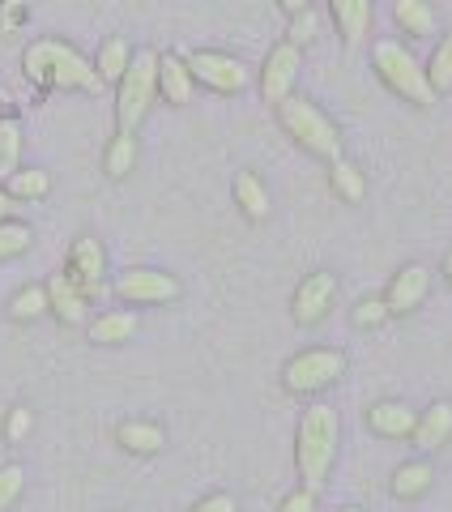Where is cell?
Returning <instances> with one entry per match:
<instances>
[{"label":"cell","instance_id":"1","mask_svg":"<svg viewBox=\"0 0 452 512\" xmlns=\"http://www.w3.org/2000/svg\"><path fill=\"white\" fill-rule=\"evenodd\" d=\"M22 69H26L30 82L43 86V90H82V94H99L103 90L99 69H94V64L64 39L30 43L26 56H22Z\"/></svg>","mask_w":452,"mask_h":512},{"label":"cell","instance_id":"2","mask_svg":"<svg viewBox=\"0 0 452 512\" xmlns=\"http://www.w3.org/2000/svg\"><path fill=\"white\" fill-rule=\"evenodd\" d=\"M337 444H342V419H337L333 406H308L295 431V466L303 487L320 491L333 474L337 461Z\"/></svg>","mask_w":452,"mask_h":512},{"label":"cell","instance_id":"3","mask_svg":"<svg viewBox=\"0 0 452 512\" xmlns=\"http://www.w3.org/2000/svg\"><path fill=\"white\" fill-rule=\"evenodd\" d=\"M278 124L299 150L325 158V163L342 158V133H337V124L312 99H303V94H286L278 103Z\"/></svg>","mask_w":452,"mask_h":512},{"label":"cell","instance_id":"4","mask_svg":"<svg viewBox=\"0 0 452 512\" xmlns=\"http://www.w3.org/2000/svg\"><path fill=\"white\" fill-rule=\"evenodd\" d=\"M371 69H376L384 90L397 94L401 103H410V107H431L435 103L423 64H418L410 47H401L397 39H376L371 43Z\"/></svg>","mask_w":452,"mask_h":512},{"label":"cell","instance_id":"5","mask_svg":"<svg viewBox=\"0 0 452 512\" xmlns=\"http://www.w3.org/2000/svg\"><path fill=\"white\" fill-rule=\"evenodd\" d=\"M158 99V52L141 47L116 82V133H137Z\"/></svg>","mask_w":452,"mask_h":512},{"label":"cell","instance_id":"6","mask_svg":"<svg viewBox=\"0 0 452 512\" xmlns=\"http://www.w3.org/2000/svg\"><path fill=\"white\" fill-rule=\"evenodd\" d=\"M346 376V355L337 346H312V350H299L295 359H286L282 367V389L290 397H312V393H325L333 380Z\"/></svg>","mask_w":452,"mask_h":512},{"label":"cell","instance_id":"7","mask_svg":"<svg viewBox=\"0 0 452 512\" xmlns=\"http://www.w3.org/2000/svg\"><path fill=\"white\" fill-rule=\"evenodd\" d=\"M120 303H133V308H158V303H175L180 299V278L167 274V269H154V265H128L124 274H116L111 282Z\"/></svg>","mask_w":452,"mask_h":512},{"label":"cell","instance_id":"8","mask_svg":"<svg viewBox=\"0 0 452 512\" xmlns=\"http://www.w3.org/2000/svg\"><path fill=\"white\" fill-rule=\"evenodd\" d=\"M192 82L214 90V94H244L252 86V69L239 56H226V52H192L184 56Z\"/></svg>","mask_w":452,"mask_h":512},{"label":"cell","instance_id":"9","mask_svg":"<svg viewBox=\"0 0 452 512\" xmlns=\"http://www.w3.org/2000/svg\"><path fill=\"white\" fill-rule=\"evenodd\" d=\"M69 282L82 291L86 299H99L107 291V252L94 235H77L69 248V265H64Z\"/></svg>","mask_w":452,"mask_h":512},{"label":"cell","instance_id":"10","mask_svg":"<svg viewBox=\"0 0 452 512\" xmlns=\"http://www.w3.org/2000/svg\"><path fill=\"white\" fill-rule=\"evenodd\" d=\"M333 299H337V278L329 274V269H316V274L303 278L295 286V295H290V316H295V325L312 329L329 316Z\"/></svg>","mask_w":452,"mask_h":512},{"label":"cell","instance_id":"11","mask_svg":"<svg viewBox=\"0 0 452 512\" xmlns=\"http://www.w3.org/2000/svg\"><path fill=\"white\" fill-rule=\"evenodd\" d=\"M303 69V52L295 43H278L269 47V56L261 64V99L278 107L286 94H295V77Z\"/></svg>","mask_w":452,"mask_h":512},{"label":"cell","instance_id":"12","mask_svg":"<svg viewBox=\"0 0 452 512\" xmlns=\"http://www.w3.org/2000/svg\"><path fill=\"white\" fill-rule=\"evenodd\" d=\"M427 295H431V269L410 261L393 274L389 291H384V308H389V316H410V312L423 308Z\"/></svg>","mask_w":452,"mask_h":512},{"label":"cell","instance_id":"13","mask_svg":"<svg viewBox=\"0 0 452 512\" xmlns=\"http://www.w3.org/2000/svg\"><path fill=\"white\" fill-rule=\"evenodd\" d=\"M452 440V402H431L423 414L414 419V431H410V444L418 453H435Z\"/></svg>","mask_w":452,"mask_h":512},{"label":"cell","instance_id":"14","mask_svg":"<svg viewBox=\"0 0 452 512\" xmlns=\"http://www.w3.org/2000/svg\"><path fill=\"white\" fill-rule=\"evenodd\" d=\"M47 312L64 320V325H82L90 312V299L69 282V274H52L47 278Z\"/></svg>","mask_w":452,"mask_h":512},{"label":"cell","instance_id":"15","mask_svg":"<svg viewBox=\"0 0 452 512\" xmlns=\"http://www.w3.org/2000/svg\"><path fill=\"white\" fill-rule=\"evenodd\" d=\"M329 13L337 22V35L346 47H363L371 35V0H329Z\"/></svg>","mask_w":452,"mask_h":512},{"label":"cell","instance_id":"16","mask_svg":"<svg viewBox=\"0 0 452 512\" xmlns=\"http://www.w3.org/2000/svg\"><path fill=\"white\" fill-rule=\"evenodd\" d=\"M116 444L133 457H154V453L167 448V431L158 423H150V419H124L116 427Z\"/></svg>","mask_w":452,"mask_h":512},{"label":"cell","instance_id":"17","mask_svg":"<svg viewBox=\"0 0 452 512\" xmlns=\"http://www.w3.org/2000/svg\"><path fill=\"white\" fill-rule=\"evenodd\" d=\"M414 419H418V410H410L406 402H376L367 410V427L384 440H410Z\"/></svg>","mask_w":452,"mask_h":512},{"label":"cell","instance_id":"18","mask_svg":"<svg viewBox=\"0 0 452 512\" xmlns=\"http://www.w3.org/2000/svg\"><path fill=\"white\" fill-rule=\"evenodd\" d=\"M192 73H188V64H184V56H158V94L171 103V107H184V103H192Z\"/></svg>","mask_w":452,"mask_h":512},{"label":"cell","instance_id":"19","mask_svg":"<svg viewBox=\"0 0 452 512\" xmlns=\"http://www.w3.org/2000/svg\"><path fill=\"white\" fill-rule=\"evenodd\" d=\"M137 312H128V308H111V312H99L90 320V342H99V346H124V342H133V333H137Z\"/></svg>","mask_w":452,"mask_h":512},{"label":"cell","instance_id":"20","mask_svg":"<svg viewBox=\"0 0 452 512\" xmlns=\"http://www.w3.org/2000/svg\"><path fill=\"white\" fill-rule=\"evenodd\" d=\"M393 22L406 39H431L435 35V9L431 0H393Z\"/></svg>","mask_w":452,"mask_h":512},{"label":"cell","instance_id":"21","mask_svg":"<svg viewBox=\"0 0 452 512\" xmlns=\"http://www.w3.org/2000/svg\"><path fill=\"white\" fill-rule=\"evenodd\" d=\"M235 205L244 210L248 222H265L269 218V188L261 184L256 171H239L235 175Z\"/></svg>","mask_w":452,"mask_h":512},{"label":"cell","instance_id":"22","mask_svg":"<svg viewBox=\"0 0 452 512\" xmlns=\"http://www.w3.org/2000/svg\"><path fill=\"white\" fill-rule=\"evenodd\" d=\"M435 483V474L427 461H406V466H397L393 478H389V491L393 500H418V495H427Z\"/></svg>","mask_w":452,"mask_h":512},{"label":"cell","instance_id":"23","mask_svg":"<svg viewBox=\"0 0 452 512\" xmlns=\"http://www.w3.org/2000/svg\"><path fill=\"white\" fill-rule=\"evenodd\" d=\"M5 192H9V201H43L52 192V175L43 167H18L5 180Z\"/></svg>","mask_w":452,"mask_h":512},{"label":"cell","instance_id":"24","mask_svg":"<svg viewBox=\"0 0 452 512\" xmlns=\"http://www.w3.org/2000/svg\"><path fill=\"white\" fill-rule=\"evenodd\" d=\"M128 60H133V47H128V39L111 35V39L99 47V56H94V69H99L103 86H107V82H111V86L120 82V77H124V69H128Z\"/></svg>","mask_w":452,"mask_h":512},{"label":"cell","instance_id":"25","mask_svg":"<svg viewBox=\"0 0 452 512\" xmlns=\"http://www.w3.org/2000/svg\"><path fill=\"white\" fill-rule=\"evenodd\" d=\"M22 146H26L22 120L0 116V180H9V175L22 167Z\"/></svg>","mask_w":452,"mask_h":512},{"label":"cell","instance_id":"26","mask_svg":"<svg viewBox=\"0 0 452 512\" xmlns=\"http://www.w3.org/2000/svg\"><path fill=\"white\" fill-rule=\"evenodd\" d=\"M133 167H137V133H116L107 154H103V171L111 180H124Z\"/></svg>","mask_w":452,"mask_h":512},{"label":"cell","instance_id":"27","mask_svg":"<svg viewBox=\"0 0 452 512\" xmlns=\"http://www.w3.org/2000/svg\"><path fill=\"white\" fill-rule=\"evenodd\" d=\"M423 73H427L431 94H448L452 90V35H444L440 43L431 47V60L423 64Z\"/></svg>","mask_w":452,"mask_h":512},{"label":"cell","instance_id":"28","mask_svg":"<svg viewBox=\"0 0 452 512\" xmlns=\"http://www.w3.org/2000/svg\"><path fill=\"white\" fill-rule=\"evenodd\" d=\"M43 316H47V286H22L9 299V320H18V325H35Z\"/></svg>","mask_w":452,"mask_h":512},{"label":"cell","instance_id":"29","mask_svg":"<svg viewBox=\"0 0 452 512\" xmlns=\"http://www.w3.org/2000/svg\"><path fill=\"white\" fill-rule=\"evenodd\" d=\"M329 167H333V171H329V180H333V188H337V197L350 201V205H359V201H363V192H367L363 171L354 167V163H346V158H337V163H329Z\"/></svg>","mask_w":452,"mask_h":512},{"label":"cell","instance_id":"30","mask_svg":"<svg viewBox=\"0 0 452 512\" xmlns=\"http://www.w3.org/2000/svg\"><path fill=\"white\" fill-rule=\"evenodd\" d=\"M30 244H35V231H30L26 222L0 218V261H13V256L30 252Z\"/></svg>","mask_w":452,"mask_h":512},{"label":"cell","instance_id":"31","mask_svg":"<svg viewBox=\"0 0 452 512\" xmlns=\"http://www.w3.org/2000/svg\"><path fill=\"white\" fill-rule=\"evenodd\" d=\"M22 491H26V470L18 461H5V466H0V512H9L18 504Z\"/></svg>","mask_w":452,"mask_h":512},{"label":"cell","instance_id":"32","mask_svg":"<svg viewBox=\"0 0 452 512\" xmlns=\"http://www.w3.org/2000/svg\"><path fill=\"white\" fill-rule=\"evenodd\" d=\"M316 30H320V18L312 9H303V13H295V18H290V30H286V43H295L299 52L308 43H316Z\"/></svg>","mask_w":452,"mask_h":512},{"label":"cell","instance_id":"33","mask_svg":"<svg viewBox=\"0 0 452 512\" xmlns=\"http://www.w3.org/2000/svg\"><path fill=\"white\" fill-rule=\"evenodd\" d=\"M350 320H354V329H380L389 320V308H384V299H359Z\"/></svg>","mask_w":452,"mask_h":512},{"label":"cell","instance_id":"34","mask_svg":"<svg viewBox=\"0 0 452 512\" xmlns=\"http://www.w3.org/2000/svg\"><path fill=\"white\" fill-rule=\"evenodd\" d=\"M30 431H35V414H30L26 406H13L9 419H5V440H9V444H22Z\"/></svg>","mask_w":452,"mask_h":512},{"label":"cell","instance_id":"35","mask_svg":"<svg viewBox=\"0 0 452 512\" xmlns=\"http://www.w3.org/2000/svg\"><path fill=\"white\" fill-rule=\"evenodd\" d=\"M278 512H316V491L312 487H295L290 495H282Z\"/></svg>","mask_w":452,"mask_h":512},{"label":"cell","instance_id":"36","mask_svg":"<svg viewBox=\"0 0 452 512\" xmlns=\"http://www.w3.org/2000/svg\"><path fill=\"white\" fill-rule=\"evenodd\" d=\"M188 512H239V504H235L231 491H214V495H205V500L192 504Z\"/></svg>","mask_w":452,"mask_h":512},{"label":"cell","instance_id":"37","mask_svg":"<svg viewBox=\"0 0 452 512\" xmlns=\"http://www.w3.org/2000/svg\"><path fill=\"white\" fill-rule=\"evenodd\" d=\"M278 5H282V13H286V18H295V13L312 9V0H278Z\"/></svg>","mask_w":452,"mask_h":512},{"label":"cell","instance_id":"38","mask_svg":"<svg viewBox=\"0 0 452 512\" xmlns=\"http://www.w3.org/2000/svg\"><path fill=\"white\" fill-rule=\"evenodd\" d=\"M9 205H13V201H9V192L0 188V218H9Z\"/></svg>","mask_w":452,"mask_h":512},{"label":"cell","instance_id":"39","mask_svg":"<svg viewBox=\"0 0 452 512\" xmlns=\"http://www.w3.org/2000/svg\"><path fill=\"white\" fill-rule=\"evenodd\" d=\"M444 278H448V286H452V252L444 256Z\"/></svg>","mask_w":452,"mask_h":512},{"label":"cell","instance_id":"40","mask_svg":"<svg viewBox=\"0 0 452 512\" xmlns=\"http://www.w3.org/2000/svg\"><path fill=\"white\" fill-rule=\"evenodd\" d=\"M337 512H363L359 504H346V508H337Z\"/></svg>","mask_w":452,"mask_h":512}]
</instances>
